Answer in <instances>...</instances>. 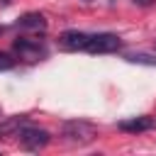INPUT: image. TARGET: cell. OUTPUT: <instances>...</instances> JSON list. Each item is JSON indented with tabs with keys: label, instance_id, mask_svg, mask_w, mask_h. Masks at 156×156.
I'll use <instances>...</instances> for the list:
<instances>
[{
	"label": "cell",
	"instance_id": "cell-2",
	"mask_svg": "<svg viewBox=\"0 0 156 156\" xmlns=\"http://www.w3.org/2000/svg\"><path fill=\"white\" fill-rule=\"evenodd\" d=\"M95 136H98V129H95L90 122L73 119V122H66V124H63V139H66V141H71V144L83 146V144L95 141Z\"/></svg>",
	"mask_w": 156,
	"mask_h": 156
},
{
	"label": "cell",
	"instance_id": "cell-7",
	"mask_svg": "<svg viewBox=\"0 0 156 156\" xmlns=\"http://www.w3.org/2000/svg\"><path fill=\"white\" fill-rule=\"evenodd\" d=\"M17 29H22V32H44L46 20H44L41 12H27L17 20Z\"/></svg>",
	"mask_w": 156,
	"mask_h": 156
},
{
	"label": "cell",
	"instance_id": "cell-8",
	"mask_svg": "<svg viewBox=\"0 0 156 156\" xmlns=\"http://www.w3.org/2000/svg\"><path fill=\"white\" fill-rule=\"evenodd\" d=\"M22 124H27V117H22V115L7 117L5 122H0V134H17Z\"/></svg>",
	"mask_w": 156,
	"mask_h": 156
},
{
	"label": "cell",
	"instance_id": "cell-9",
	"mask_svg": "<svg viewBox=\"0 0 156 156\" xmlns=\"http://www.w3.org/2000/svg\"><path fill=\"white\" fill-rule=\"evenodd\" d=\"M15 56L10 54V51H0V71H10L12 66H15Z\"/></svg>",
	"mask_w": 156,
	"mask_h": 156
},
{
	"label": "cell",
	"instance_id": "cell-12",
	"mask_svg": "<svg viewBox=\"0 0 156 156\" xmlns=\"http://www.w3.org/2000/svg\"><path fill=\"white\" fill-rule=\"evenodd\" d=\"M10 2H12V0H0V7H7Z\"/></svg>",
	"mask_w": 156,
	"mask_h": 156
},
{
	"label": "cell",
	"instance_id": "cell-3",
	"mask_svg": "<svg viewBox=\"0 0 156 156\" xmlns=\"http://www.w3.org/2000/svg\"><path fill=\"white\" fill-rule=\"evenodd\" d=\"M17 141L22 149L27 151H39L44 149L49 141H51V134L46 129H39V127H29V124H22L20 132H17Z\"/></svg>",
	"mask_w": 156,
	"mask_h": 156
},
{
	"label": "cell",
	"instance_id": "cell-10",
	"mask_svg": "<svg viewBox=\"0 0 156 156\" xmlns=\"http://www.w3.org/2000/svg\"><path fill=\"white\" fill-rule=\"evenodd\" d=\"M127 61H134V63H136V61H139V63H156L151 56H144V54H129Z\"/></svg>",
	"mask_w": 156,
	"mask_h": 156
},
{
	"label": "cell",
	"instance_id": "cell-5",
	"mask_svg": "<svg viewBox=\"0 0 156 156\" xmlns=\"http://www.w3.org/2000/svg\"><path fill=\"white\" fill-rule=\"evenodd\" d=\"M90 37L88 32H78V29H68L58 37V46L63 51H85L88 44H90Z\"/></svg>",
	"mask_w": 156,
	"mask_h": 156
},
{
	"label": "cell",
	"instance_id": "cell-13",
	"mask_svg": "<svg viewBox=\"0 0 156 156\" xmlns=\"http://www.w3.org/2000/svg\"><path fill=\"white\" fill-rule=\"evenodd\" d=\"M2 32H5V27H2V24H0V34H2Z\"/></svg>",
	"mask_w": 156,
	"mask_h": 156
},
{
	"label": "cell",
	"instance_id": "cell-1",
	"mask_svg": "<svg viewBox=\"0 0 156 156\" xmlns=\"http://www.w3.org/2000/svg\"><path fill=\"white\" fill-rule=\"evenodd\" d=\"M12 51L22 58V61H39V58H46L49 49L41 39H32V37H17L12 41Z\"/></svg>",
	"mask_w": 156,
	"mask_h": 156
},
{
	"label": "cell",
	"instance_id": "cell-4",
	"mask_svg": "<svg viewBox=\"0 0 156 156\" xmlns=\"http://www.w3.org/2000/svg\"><path fill=\"white\" fill-rule=\"evenodd\" d=\"M122 49V39L112 32H100V34H93L90 37V44H88V54H112Z\"/></svg>",
	"mask_w": 156,
	"mask_h": 156
},
{
	"label": "cell",
	"instance_id": "cell-11",
	"mask_svg": "<svg viewBox=\"0 0 156 156\" xmlns=\"http://www.w3.org/2000/svg\"><path fill=\"white\" fill-rule=\"evenodd\" d=\"M134 5H139V7H149V5H154L156 0H132Z\"/></svg>",
	"mask_w": 156,
	"mask_h": 156
},
{
	"label": "cell",
	"instance_id": "cell-6",
	"mask_svg": "<svg viewBox=\"0 0 156 156\" xmlns=\"http://www.w3.org/2000/svg\"><path fill=\"white\" fill-rule=\"evenodd\" d=\"M154 127H156V117H149V115L127 117V119H119L117 122V129H122L127 134H141V132H149Z\"/></svg>",
	"mask_w": 156,
	"mask_h": 156
}]
</instances>
